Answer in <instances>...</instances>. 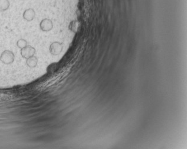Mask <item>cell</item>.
Wrapping results in <instances>:
<instances>
[{"label": "cell", "instance_id": "7", "mask_svg": "<svg viewBox=\"0 0 187 149\" xmlns=\"http://www.w3.org/2000/svg\"><path fill=\"white\" fill-rule=\"evenodd\" d=\"M10 3L8 0H0V11H5L10 7Z\"/></svg>", "mask_w": 187, "mask_h": 149}, {"label": "cell", "instance_id": "4", "mask_svg": "<svg viewBox=\"0 0 187 149\" xmlns=\"http://www.w3.org/2000/svg\"><path fill=\"white\" fill-rule=\"evenodd\" d=\"M53 23L51 19H44L40 23V28L43 31H49L53 28Z\"/></svg>", "mask_w": 187, "mask_h": 149}, {"label": "cell", "instance_id": "3", "mask_svg": "<svg viewBox=\"0 0 187 149\" xmlns=\"http://www.w3.org/2000/svg\"><path fill=\"white\" fill-rule=\"evenodd\" d=\"M62 49H63L62 44L57 42H55L50 45L49 52L52 55H58L61 53Z\"/></svg>", "mask_w": 187, "mask_h": 149}, {"label": "cell", "instance_id": "2", "mask_svg": "<svg viewBox=\"0 0 187 149\" xmlns=\"http://www.w3.org/2000/svg\"><path fill=\"white\" fill-rule=\"evenodd\" d=\"M36 53V49L31 46L27 45L26 47L21 49V55L24 59H27L31 57L35 56Z\"/></svg>", "mask_w": 187, "mask_h": 149}, {"label": "cell", "instance_id": "6", "mask_svg": "<svg viewBox=\"0 0 187 149\" xmlns=\"http://www.w3.org/2000/svg\"><path fill=\"white\" fill-rule=\"evenodd\" d=\"M26 64L30 68H35L38 63V59L37 57L33 56L27 59H26Z\"/></svg>", "mask_w": 187, "mask_h": 149}, {"label": "cell", "instance_id": "8", "mask_svg": "<svg viewBox=\"0 0 187 149\" xmlns=\"http://www.w3.org/2000/svg\"><path fill=\"white\" fill-rule=\"evenodd\" d=\"M27 41L23 39H19L17 42V46L20 49H23V47H26L27 44Z\"/></svg>", "mask_w": 187, "mask_h": 149}, {"label": "cell", "instance_id": "5", "mask_svg": "<svg viewBox=\"0 0 187 149\" xmlns=\"http://www.w3.org/2000/svg\"><path fill=\"white\" fill-rule=\"evenodd\" d=\"M35 11L33 8H28L26 10L23 12V18L27 21L33 20L35 17Z\"/></svg>", "mask_w": 187, "mask_h": 149}, {"label": "cell", "instance_id": "1", "mask_svg": "<svg viewBox=\"0 0 187 149\" xmlns=\"http://www.w3.org/2000/svg\"><path fill=\"white\" fill-rule=\"evenodd\" d=\"M14 54L10 51H4L0 56V60L6 64H10L13 63L14 60Z\"/></svg>", "mask_w": 187, "mask_h": 149}]
</instances>
